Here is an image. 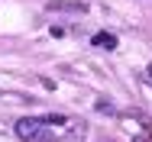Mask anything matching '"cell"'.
Here are the masks:
<instances>
[{"instance_id":"6da1fadb","label":"cell","mask_w":152,"mask_h":142,"mask_svg":"<svg viewBox=\"0 0 152 142\" xmlns=\"http://www.w3.org/2000/svg\"><path fill=\"white\" fill-rule=\"evenodd\" d=\"M16 136L23 142H49V126L42 123V119H32V116H23V119H16Z\"/></svg>"},{"instance_id":"7a4b0ae2","label":"cell","mask_w":152,"mask_h":142,"mask_svg":"<svg viewBox=\"0 0 152 142\" xmlns=\"http://www.w3.org/2000/svg\"><path fill=\"white\" fill-rule=\"evenodd\" d=\"M45 10H58V13H88V3H78V0H52Z\"/></svg>"},{"instance_id":"3957f363","label":"cell","mask_w":152,"mask_h":142,"mask_svg":"<svg viewBox=\"0 0 152 142\" xmlns=\"http://www.w3.org/2000/svg\"><path fill=\"white\" fill-rule=\"evenodd\" d=\"M91 45L94 49H117V36L113 32H97L91 39Z\"/></svg>"},{"instance_id":"277c9868","label":"cell","mask_w":152,"mask_h":142,"mask_svg":"<svg viewBox=\"0 0 152 142\" xmlns=\"http://www.w3.org/2000/svg\"><path fill=\"white\" fill-rule=\"evenodd\" d=\"M149 78H152V65H149Z\"/></svg>"}]
</instances>
